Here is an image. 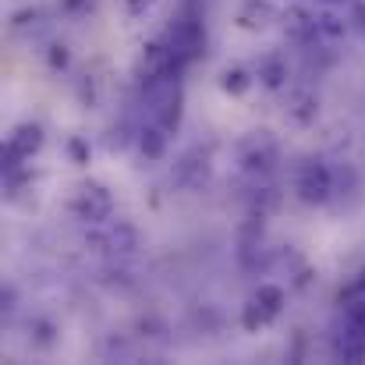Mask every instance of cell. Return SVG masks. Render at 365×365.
I'll use <instances>...</instances> for the list:
<instances>
[{
  "label": "cell",
  "mask_w": 365,
  "mask_h": 365,
  "mask_svg": "<svg viewBox=\"0 0 365 365\" xmlns=\"http://www.w3.org/2000/svg\"><path fill=\"white\" fill-rule=\"evenodd\" d=\"M277 156H280V149L269 131H248L238 142V163L248 178H266L277 167Z\"/></svg>",
  "instance_id": "obj_5"
},
{
  "label": "cell",
  "mask_w": 365,
  "mask_h": 365,
  "mask_svg": "<svg viewBox=\"0 0 365 365\" xmlns=\"http://www.w3.org/2000/svg\"><path fill=\"white\" fill-rule=\"evenodd\" d=\"M181 71H185V64L174 57V50L167 46L163 36L153 39V43H145L142 53H138V61H135V78H138L142 89L153 86V82H160V78H167V75H181Z\"/></svg>",
  "instance_id": "obj_4"
},
{
  "label": "cell",
  "mask_w": 365,
  "mask_h": 365,
  "mask_svg": "<svg viewBox=\"0 0 365 365\" xmlns=\"http://www.w3.org/2000/svg\"><path fill=\"white\" fill-rule=\"evenodd\" d=\"M68 210H71V217H75L78 224L103 227V224L114 217V195H110L107 185H100V181H86V185L75 188Z\"/></svg>",
  "instance_id": "obj_3"
},
{
  "label": "cell",
  "mask_w": 365,
  "mask_h": 365,
  "mask_svg": "<svg viewBox=\"0 0 365 365\" xmlns=\"http://www.w3.org/2000/svg\"><path fill=\"white\" fill-rule=\"evenodd\" d=\"M93 245H100L103 252H114V255H128L138 248V231L128 220H107L103 231L93 235Z\"/></svg>",
  "instance_id": "obj_9"
},
{
  "label": "cell",
  "mask_w": 365,
  "mask_h": 365,
  "mask_svg": "<svg viewBox=\"0 0 365 365\" xmlns=\"http://www.w3.org/2000/svg\"><path fill=\"white\" fill-rule=\"evenodd\" d=\"M145 93V103H149V114L160 128H167L170 135L178 131L181 124V110H185V89H181V75H167L153 86L142 89Z\"/></svg>",
  "instance_id": "obj_1"
},
{
  "label": "cell",
  "mask_w": 365,
  "mask_h": 365,
  "mask_svg": "<svg viewBox=\"0 0 365 365\" xmlns=\"http://www.w3.org/2000/svg\"><path fill=\"white\" fill-rule=\"evenodd\" d=\"M43 149V128L32 121H21L11 128L7 135V145H4V170H18L25 160H32L36 153Z\"/></svg>",
  "instance_id": "obj_7"
},
{
  "label": "cell",
  "mask_w": 365,
  "mask_h": 365,
  "mask_svg": "<svg viewBox=\"0 0 365 365\" xmlns=\"http://www.w3.org/2000/svg\"><path fill=\"white\" fill-rule=\"evenodd\" d=\"M255 78H259L266 89H280V86L287 82V61H284L280 53H266V57L259 61V68H255Z\"/></svg>",
  "instance_id": "obj_15"
},
{
  "label": "cell",
  "mask_w": 365,
  "mask_h": 365,
  "mask_svg": "<svg viewBox=\"0 0 365 365\" xmlns=\"http://www.w3.org/2000/svg\"><path fill=\"white\" fill-rule=\"evenodd\" d=\"M334 355L341 362H365V330L355 327L351 319H344L334 334Z\"/></svg>",
  "instance_id": "obj_11"
},
{
  "label": "cell",
  "mask_w": 365,
  "mask_h": 365,
  "mask_svg": "<svg viewBox=\"0 0 365 365\" xmlns=\"http://www.w3.org/2000/svg\"><path fill=\"white\" fill-rule=\"evenodd\" d=\"M273 319H277V316H273V312H269V309H266V305L255 298V294L245 302V312H242V327H245V330H252V334H255V330L269 327Z\"/></svg>",
  "instance_id": "obj_16"
},
{
  "label": "cell",
  "mask_w": 365,
  "mask_h": 365,
  "mask_svg": "<svg viewBox=\"0 0 365 365\" xmlns=\"http://www.w3.org/2000/svg\"><path fill=\"white\" fill-rule=\"evenodd\" d=\"M248 86H252V71H248V68H227V71L220 75V89L231 93V96L248 93Z\"/></svg>",
  "instance_id": "obj_18"
},
{
  "label": "cell",
  "mask_w": 365,
  "mask_h": 365,
  "mask_svg": "<svg viewBox=\"0 0 365 365\" xmlns=\"http://www.w3.org/2000/svg\"><path fill=\"white\" fill-rule=\"evenodd\" d=\"M319 114V100L312 89H291L287 93V118L294 124H312Z\"/></svg>",
  "instance_id": "obj_13"
},
{
  "label": "cell",
  "mask_w": 365,
  "mask_h": 365,
  "mask_svg": "<svg viewBox=\"0 0 365 365\" xmlns=\"http://www.w3.org/2000/svg\"><path fill=\"white\" fill-rule=\"evenodd\" d=\"M316 29H319V39L334 43V39H341L348 32V21L341 14H334V11H323V14H316Z\"/></svg>",
  "instance_id": "obj_17"
},
{
  "label": "cell",
  "mask_w": 365,
  "mask_h": 365,
  "mask_svg": "<svg viewBox=\"0 0 365 365\" xmlns=\"http://www.w3.org/2000/svg\"><path fill=\"white\" fill-rule=\"evenodd\" d=\"M68 153H71L75 163H89V145H86L82 138H71V142H68Z\"/></svg>",
  "instance_id": "obj_20"
},
{
  "label": "cell",
  "mask_w": 365,
  "mask_h": 365,
  "mask_svg": "<svg viewBox=\"0 0 365 365\" xmlns=\"http://www.w3.org/2000/svg\"><path fill=\"white\" fill-rule=\"evenodd\" d=\"M280 21H284V36L294 39V43H312V39H319L316 11H309V7H302V4L287 7V11L280 14Z\"/></svg>",
  "instance_id": "obj_10"
},
{
  "label": "cell",
  "mask_w": 365,
  "mask_h": 365,
  "mask_svg": "<svg viewBox=\"0 0 365 365\" xmlns=\"http://www.w3.org/2000/svg\"><path fill=\"white\" fill-rule=\"evenodd\" d=\"M50 50H53V53H50V61H53V68H57V64L64 68V64H68V53H64V46H50Z\"/></svg>",
  "instance_id": "obj_22"
},
{
  "label": "cell",
  "mask_w": 365,
  "mask_h": 365,
  "mask_svg": "<svg viewBox=\"0 0 365 365\" xmlns=\"http://www.w3.org/2000/svg\"><path fill=\"white\" fill-rule=\"evenodd\" d=\"M210 178H213V163H210V156L206 153H188V156H181V163L174 167V181L181 185V188H188V192H199V188H206L210 185Z\"/></svg>",
  "instance_id": "obj_8"
},
{
  "label": "cell",
  "mask_w": 365,
  "mask_h": 365,
  "mask_svg": "<svg viewBox=\"0 0 365 365\" xmlns=\"http://www.w3.org/2000/svg\"><path fill=\"white\" fill-rule=\"evenodd\" d=\"M153 4H156V0H124V14H128V18H145V14L153 11Z\"/></svg>",
  "instance_id": "obj_19"
},
{
  "label": "cell",
  "mask_w": 365,
  "mask_h": 365,
  "mask_svg": "<svg viewBox=\"0 0 365 365\" xmlns=\"http://www.w3.org/2000/svg\"><path fill=\"white\" fill-rule=\"evenodd\" d=\"M269 21H277V11L269 0H245L242 11H238V25L245 32H262Z\"/></svg>",
  "instance_id": "obj_12"
},
{
  "label": "cell",
  "mask_w": 365,
  "mask_h": 365,
  "mask_svg": "<svg viewBox=\"0 0 365 365\" xmlns=\"http://www.w3.org/2000/svg\"><path fill=\"white\" fill-rule=\"evenodd\" d=\"M351 21H355V25L365 32V4H362V0H355V4H351Z\"/></svg>",
  "instance_id": "obj_21"
},
{
  "label": "cell",
  "mask_w": 365,
  "mask_h": 365,
  "mask_svg": "<svg viewBox=\"0 0 365 365\" xmlns=\"http://www.w3.org/2000/svg\"><path fill=\"white\" fill-rule=\"evenodd\" d=\"M163 39H167V46L174 50V57H178L185 68L195 64V61L206 53V29H202V18L192 14V11H181V14L167 25Z\"/></svg>",
  "instance_id": "obj_2"
},
{
  "label": "cell",
  "mask_w": 365,
  "mask_h": 365,
  "mask_svg": "<svg viewBox=\"0 0 365 365\" xmlns=\"http://www.w3.org/2000/svg\"><path fill=\"white\" fill-rule=\"evenodd\" d=\"M167 135H170V131L160 128L156 121L142 124V128H138V138H135V142H138V153H142L145 160H163V156H167Z\"/></svg>",
  "instance_id": "obj_14"
},
{
  "label": "cell",
  "mask_w": 365,
  "mask_h": 365,
  "mask_svg": "<svg viewBox=\"0 0 365 365\" xmlns=\"http://www.w3.org/2000/svg\"><path fill=\"white\" fill-rule=\"evenodd\" d=\"M82 4H86V0H64V7H68V11H78Z\"/></svg>",
  "instance_id": "obj_23"
},
{
  "label": "cell",
  "mask_w": 365,
  "mask_h": 365,
  "mask_svg": "<svg viewBox=\"0 0 365 365\" xmlns=\"http://www.w3.org/2000/svg\"><path fill=\"white\" fill-rule=\"evenodd\" d=\"M294 192H298V199H302L305 206H327L330 195H334V170H330L319 156L305 160V163L298 167Z\"/></svg>",
  "instance_id": "obj_6"
},
{
  "label": "cell",
  "mask_w": 365,
  "mask_h": 365,
  "mask_svg": "<svg viewBox=\"0 0 365 365\" xmlns=\"http://www.w3.org/2000/svg\"><path fill=\"white\" fill-rule=\"evenodd\" d=\"M323 4H348V0H323Z\"/></svg>",
  "instance_id": "obj_24"
}]
</instances>
